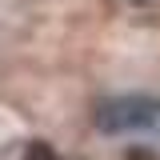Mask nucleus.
<instances>
[{
  "mask_svg": "<svg viewBox=\"0 0 160 160\" xmlns=\"http://www.w3.org/2000/svg\"><path fill=\"white\" fill-rule=\"evenodd\" d=\"M160 112L156 96H116L104 100L96 108V128L100 132H132V128H148Z\"/></svg>",
  "mask_w": 160,
  "mask_h": 160,
  "instance_id": "1",
  "label": "nucleus"
},
{
  "mask_svg": "<svg viewBox=\"0 0 160 160\" xmlns=\"http://www.w3.org/2000/svg\"><path fill=\"white\" fill-rule=\"evenodd\" d=\"M136 4H148V0H136Z\"/></svg>",
  "mask_w": 160,
  "mask_h": 160,
  "instance_id": "2",
  "label": "nucleus"
}]
</instances>
